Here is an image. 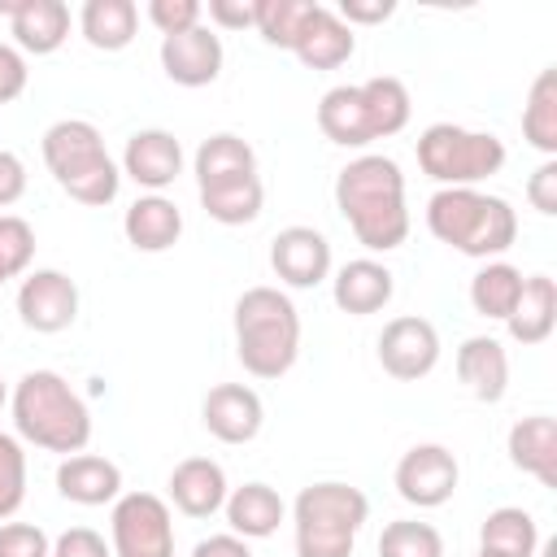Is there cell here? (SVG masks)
<instances>
[{"label": "cell", "mask_w": 557, "mask_h": 557, "mask_svg": "<svg viewBox=\"0 0 557 557\" xmlns=\"http://www.w3.org/2000/svg\"><path fill=\"white\" fill-rule=\"evenodd\" d=\"M191 557H252V548L239 535H209L191 548Z\"/></svg>", "instance_id": "45"}, {"label": "cell", "mask_w": 557, "mask_h": 557, "mask_svg": "<svg viewBox=\"0 0 557 557\" xmlns=\"http://www.w3.org/2000/svg\"><path fill=\"white\" fill-rule=\"evenodd\" d=\"M222 39L213 26H191L183 35H165L161 39V70L170 83L178 87H209L222 74Z\"/></svg>", "instance_id": "13"}, {"label": "cell", "mask_w": 557, "mask_h": 557, "mask_svg": "<svg viewBox=\"0 0 557 557\" xmlns=\"http://www.w3.org/2000/svg\"><path fill=\"white\" fill-rule=\"evenodd\" d=\"M440 361V331L426 318H392L379 335V366L396 379V383H418L435 370Z\"/></svg>", "instance_id": "12"}, {"label": "cell", "mask_w": 557, "mask_h": 557, "mask_svg": "<svg viewBox=\"0 0 557 557\" xmlns=\"http://www.w3.org/2000/svg\"><path fill=\"white\" fill-rule=\"evenodd\" d=\"M0 13L9 17L17 52L48 57L70 39V4L61 0H0Z\"/></svg>", "instance_id": "17"}, {"label": "cell", "mask_w": 557, "mask_h": 557, "mask_svg": "<svg viewBox=\"0 0 557 557\" xmlns=\"http://www.w3.org/2000/svg\"><path fill=\"white\" fill-rule=\"evenodd\" d=\"M335 13H339L344 26H379L396 13V4L392 0H339Z\"/></svg>", "instance_id": "42"}, {"label": "cell", "mask_w": 557, "mask_h": 557, "mask_svg": "<svg viewBox=\"0 0 557 557\" xmlns=\"http://www.w3.org/2000/svg\"><path fill=\"white\" fill-rule=\"evenodd\" d=\"M200 191V205L213 222L222 226H248L261 218V205H265V187H261V174H235V178H218V183H205L196 187Z\"/></svg>", "instance_id": "27"}, {"label": "cell", "mask_w": 557, "mask_h": 557, "mask_svg": "<svg viewBox=\"0 0 557 557\" xmlns=\"http://www.w3.org/2000/svg\"><path fill=\"white\" fill-rule=\"evenodd\" d=\"M479 548L483 553H496V557H535L540 548V527L527 509L518 505H500L483 518L479 527Z\"/></svg>", "instance_id": "29"}, {"label": "cell", "mask_w": 557, "mask_h": 557, "mask_svg": "<svg viewBox=\"0 0 557 557\" xmlns=\"http://www.w3.org/2000/svg\"><path fill=\"white\" fill-rule=\"evenodd\" d=\"M426 226L440 244L479 261L500 257L518 239V213L509 209V200L479 187H440L426 200Z\"/></svg>", "instance_id": "4"}, {"label": "cell", "mask_w": 557, "mask_h": 557, "mask_svg": "<svg viewBox=\"0 0 557 557\" xmlns=\"http://www.w3.org/2000/svg\"><path fill=\"white\" fill-rule=\"evenodd\" d=\"M226 470L213 457H187L170 470V500L187 518H213L226 505Z\"/></svg>", "instance_id": "18"}, {"label": "cell", "mask_w": 557, "mask_h": 557, "mask_svg": "<svg viewBox=\"0 0 557 557\" xmlns=\"http://www.w3.org/2000/svg\"><path fill=\"white\" fill-rule=\"evenodd\" d=\"M479 557H496V553H483V548H479Z\"/></svg>", "instance_id": "47"}, {"label": "cell", "mask_w": 557, "mask_h": 557, "mask_svg": "<svg viewBox=\"0 0 557 557\" xmlns=\"http://www.w3.org/2000/svg\"><path fill=\"white\" fill-rule=\"evenodd\" d=\"M396 292V278L383 261L374 257H357V261H344L331 278V296L344 313L352 318H366V313H379Z\"/></svg>", "instance_id": "20"}, {"label": "cell", "mask_w": 557, "mask_h": 557, "mask_svg": "<svg viewBox=\"0 0 557 557\" xmlns=\"http://www.w3.org/2000/svg\"><path fill=\"white\" fill-rule=\"evenodd\" d=\"M17 318L39 335H57L78 318V283L65 270H30L17 287Z\"/></svg>", "instance_id": "11"}, {"label": "cell", "mask_w": 557, "mask_h": 557, "mask_svg": "<svg viewBox=\"0 0 557 557\" xmlns=\"http://www.w3.org/2000/svg\"><path fill=\"white\" fill-rule=\"evenodd\" d=\"M505 448H509V461H513L522 474L540 479L544 487H557V422H553L548 413L518 418V422L509 426Z\"/></svg>", "instance_id": "22"}, {"label": "cell", "mask_w": 557, "mask_h": 557, "mask_svg": "<svg viewBox=\"0 0 557 557\" xmlns=\"http://www.w3.org/2000/svg\"><path fill=\"white\" fill-rule=\"evenodd\" d=\"M191 170H196V187L218 183V178H235V174H257V152H252L248 139H239L231 131H218L196 148Z\"/></svg>", "instance_id": "31"}, {"label": "cell", "mask_w": 557, "mask_h": 557, "mask_svg": "<svg viewBox=\"0 0 557 557\" xmlns=\"http://www.w3.org/2000/svg\"><path fill=\"white\" fill-rule=\"evenodd\" d=\"M52 557H113V548L91 527H70L52 540Z\"/></svg>", "instance_id": "40"}, {"label": "cell", "mask_w": 557, "mask_h": 557, "mask_svg": "<svg viewBox=\"0 0 557 557\" xmlns=\"http://www.w3.org/2000/svg\"><path fill=\"white\" fill-rule=\"evenodd\" d=\"M222 509H226L231 535H239V540H270L287 518V505L270 483H244V487L226 492Z\"/></svg>", "instance_id": "25"}, {"label": "cell", "mask_w": 557, "mask_h": 557, "mask_svg": "<svg viewBox=\"0 0 557 557\" xmlns=\"http://www.w3.org/2000/svg\"><path fill=\"white\" fill-rule=\"evenodd\" d=\"M57 492L74 505H109L122 496V470L109 457L74 453L57 466Z\"/></svg>", "instance_id": "23"}, {"label": "cell", "mask_w": 557, "mask_h": 557, "mask_svg": "<svg viewBox=\"0 0 557 557\" xmlns=\"http://www.w3.org/2000/svg\"><path fill=\"white\" fill-rule=\"evenodd\" d=\"M457 379L466 383V392L483 405H496L509 387V352L500 339L492 335H470L457 348Z\"/></svg>", "instance_id": "21"}, {"label": "cell", "mask_w": 557, "mask_h": 557, "mask_svg": "<svg viewBox=\"0 0 557 557\" xmlns=\"http://www.w3.org/2000/svg\"><path fill=\"white\" fill-rule=\"evenodd\" d=\"M409 87L392 74L366 78L357 87H331L318 100V131L339 148H366L409 126Z\"/></svg>", "instance_id": "3"}, {"label": "cell", "mask_w": 557, "mask_h": 557, "mask_svg": "<svg viewBox=\"0 0 557 557\" xmlns=\"http://www.w3.org/2000/svg\"><path fill=\"white\" fill-rule=\"evenodd\" d=\"M122 235L135 252H165L183 235V209L170 196H139L122 218Z\"/></svg>", "instance_id": "24"}, {"label": "cell", "mask_w": 557, "mask_h": 557, "mask_svg": "<svg viewBox=\"0 0 557 557\" xmlns=\"http://www.w3.org/2000/svg\"><path fill=\"white\" fill-rule=\"evenodd\" d=\"M35 261V231L17 213H0V287L17 274H26Z\"/></svg>", "instance_id": "35"}, {"label": "cell", "mask_w": 557, "mask_h": 557, "mask_svg": "<svg viewBox=\"0 0 557 557\" xmlns=\"http://www.w3.org/2000/svg\"><path fill=\"white\" fill-rule=\"evenodd\" d=\"M366 518H370V500L352 483L326 479L300 487L292 505L296 557H352Z\"/></svg>", "instance_id": "7"}, {"label": "cell", "mask_w": 557, "mask_h": 557, "mask_svg": "<svg viewBox=\"0 0 557 557\" xmlns=\"http://www.w3.org/2000/svg\"><path fill=\"white\" fill-rule=\"evenodd\" d=\"M270 265L287 287H318L331 278V244L313 226H283L270 239Z\"/></svg>", "instance_id": "14"}, {"label": "cell", "mask_w": 557, "mask_h": 557, "mask_svg": "<svg viewBox=\"0 0 557 557\" xmlns=\"http://www.w3.org/2000/svg\"><path fill=\"white\" fill-rule=\"evenodd\" d=\"M252 17H257L252 0H209V22L222 30H244L252 26Z\"/></svg>", "instance_id": "44"}, {"label": "cell", "mask_w": 557, "mask_h": 557, "mask_svg": "<svg viewBox=\"0 0 557 557\" xmlns=\"http://www.w3.org/2000/svg\"><path fill=\"white\" fill-rule=\"evenodd\" d=\"M313 4L318 0H252V9H257L252 30H261V39L270 48H287L292 52V44H296L305 17L313 13Z\"/></svg>", "instance_id": "33"}, {"label": "cell", "mask_w": 557, "mask_h": 557, "mask_svg": "<svg viewBox=\"0 0 557 557\" xmlns=\"http://www.w3.org/2000/svg\"><path fill=\"white\" fill-rule=\"evenodd\" d=\"M44 165L57 178V187L87 205V209H104L117 200L122 187V170L104 148V135L83 122V117H61L44 131Z\"/></svg>", "instance_id": "6"}, {"label": "cell", "mask_w": 557, "mask_h": 557, "mask_svg": "<svg viewBox=\"0 0 557 557\" xmlns=\"http://www.w3.org/2000/svg\"><path fill=\"white\" fill-rule=\"evenodd\" d=\"M527 200H531V209L544 213V218L557 213V157H544V161L531 170V178H527Z\"/></svg>", "instance_id": "39"}, {"label": "cell", "mask_w": 557, "mask_h": 557, "mask_svg": "<svg viewBox=\"0 0 557 557\" xmlns=\"http://www.w3.org/2000/svg\"><path fill=\"white\" fill-rule=\"evenodd\" d=\"M418 165L440 187H474L505 165V144L492 131H466L453 122H435L418 135Z\"/></svg>", "instance_id": "8"}, {"label": "cell", "mask_w": 557, "mask_h": 557, "mask_svg": "<svg viewBox=\"0 0 557 557\" xmlns=\"http://www.w3.org/2000/svg\"><path fill=\"white\" fill-rule=\"evenodd\" d=\"M522 139L544 152V157H557V70H540L531 91H527V104H522Z\"/></svg>", "instance_id": "30"}, {"label": "cell", "mask_w": 557, "mask_h": 557, "mask_svg": "<svg viewBox=\"0 0 557 557\" xmlns=\"http://www.w3.org/2000/svg\"><path fill=\"white\" fill-rule=\"evenodd\" d=\"M4 400H9V387H4V379H0V409H4Z\"/></svg>", "instance_id": "46"}, {"label": "cell", "mask_w": 557, "mask_h": 557, "mask_svg": "<svg viewBox=\"0 0 557 557\" xmlns=\"http://www.w3.org/2000/svg\"><path fill=\"white\" fill-rule=\"evenodd\" d=\"M78 30L91 48L122 52V48H131V39L139 30V9H135V0H87L78 9Z\"/></svg>", "instance_id": "28"}, {"label": "cell", "mask_w": 557, "mask_h": 557, "mask_svg": "<svg viewBox=\"0 0 557 557\" xmlns=\"http://www.w3.org/2000/svg\"><path fill=\"white\" fill-rule=\"evenodd\" d=\"M292 52H296L300 65H309V70H339V65L357 52V35H352V26L339 22L335 9L313 4V13L305 17V26H300Z\"/></svg>", "instance_id": "19"}, {"label": "cell", "mask_w": 557, "mask_h": 557, "mask_svg": "<svg viewBox=\"0 0 557 557\" xmlns=\"http://www.w3.org/2000/svg\"><path fill=\"white\" fill-rule=\"evenodd\" d=\"M518 296H522V270L509 265V261H487V265L470 278V305H474L479 318L505 322V318L513 313Z\"/></svg>", "instance_id": "32"}, {"label": "cell", "mask_w": 557, "mask_h": 557, "mask_svg": "<svg viewBox=\"0 0 557 557\" xmlns=\"http://www.w3.org/2000/svg\"><path fill=\"white\" fill-rule=\"evenodd\" d=\"M200 418H205V431L213 440L248 444V440H257V431L265 422V405L244 383H218V387H209V396L200 405Z\"/></svg>", "instance_id": "16"}, {"label": "cell", "mask_w": 557, "mask_h": 557, "mask_svg": "<svg viewBox=\"0 0 557 557\" xmlns=\"http://www.w3.org/2000/svg\"><path fill=\"white\" fill-rule=\"evenodd\" d=\"M457 483H461V466L444 444H413L396 461V492L418 509H440L444 500H453Z\"/></svg>", "instance_id": "10"}, {"label": "cell", "mask_w": 557, "mask_h": 557, "mask_svg": "<svg viewBox=\"0 0 557 557\" xmlns=\"http://www.w3.org/2000/svg\"><path fill=\"white\" fill-rule=\"evenodd\" d=\"M26 78H30L26 57H22L13 44H0V104L17 100V96L26 91Z\"/></svg>", "instance_id": "41"}, {"label": "cell", "mask_w": 557, "mask_h": 557, "mask_svg": "<svg viewBox=\"0 0 557 557\" xmlns=\"http://www.w3.org/2000/svg\"><path fill=\"white\" fill-rule=\"evenodd\" d=\"M0 557H52V540L35 522H0Z\"/></svg>", "instance_id": "38"}, {"label": "cell", "mask_w": 557, "mask_h": 557, "mask_svg": "<svg viewBox=\"0 0 557 557\" xmlns=\"http://www.w3.org/2000/svg\"><path fill=\"white\" fill-rule=\"evenodd\" d=\"M113 557H174V518L170 505L152 492H126L109 513Z\"/></svg>", "instance_id": "9"}, {"label": "cell", "mask_w": 557, "mask_h": 557, "mask_svg": "<svg viewBox=\"0 0 557 557\" xmlns=\"http://www.w3.org/2000/svg\"><path fill=\"white\" fill-rule=\"evenodd\" d=\"M122 174L135 187H148V196H161L183 174V144L161 126L135 131L122 152Z\"/></svg>", "instance_id": "15"}, {"label": "cell", "mask_w": 557, "mask_h": 557, "mask_svg": "<svg viewBox=\"0 0 557 557\" xmlns=\"http://www.w3.org/2000/svg\"><path fill=\"white\" fill-rule=\"evenodd\" d=\"M335 209L370 252H392L409 239L405 174L383 152H361L335 174Z\"/></svg>", "instance_id": "1"}, {"label": "cell", "mask_w": 557, "mask_h": 557, "mask_svg": "<svg viewBox=\"0 0 557 557\" xmlns=\"http://www.w3.org/2000/svg\"><path fill=\"white\" fill-rule=\"evenodd\" d=\"M379 557H444V535L431 522L396 518L379 535Z\"/></svg>", "instance_id": "34"}, {"label": "cell", "mask_w": 557, "mask_h": 557, "mask_svg": "<svg viewBox=\"0 0 557 557\" xmlns=\"http://www.w3.org/2000/svg\"><path fill=\"white\" fill-rule=\"evenodd\" d=\"M200 17H205L200 0H148V22L161 30V39L200 26Z\"/></svg>", "instance_id": "37"}, {"label": "cell", "mask_w": 557, "mask_h": 557, "mask_svg": "<svg viewBox=\"0 0 557 557\" xmlns=\"http://www.w3.org/2000/svg\"><path fill=\"white\" fill-rule=\"evenodd\" d=\"M22 196H26V165H22L17 152L0 148V209L17 205Z\"/></svg>", "instance_id": "43"}, {"label": "cell", "mask_w": 557, "mask_h": 557, "mask_svg": "<svg viewBox=\"0 0 557 557\" xmlns=\"http://www.w3.org/2000/svg\"><path fill=\"white\" fill-rule=\"evenodd\" d=\"M9 405H13L17 440H26L44 453L74 457L91 440V413H87L83 396L57 370H26L17 379Z\"/></svg>", "instance_id": "2"}, {"label": "cell", "mask_w": 557, "mask_h": 557, "mask_svg": "<svg viewBox=\"0 0 557 557\" xmlns=\"http://www.w3.org/2000/svg\"><path fill=\"white\" fill-rule=\"evenodd\" d=\"M26 500V453L17 435L0 431V522H9Z\"/></svg>", "instance_id": "36"}, {"label": "cell", "mask_w": 557, "mask_h": 557, "mask_svg": "<svg viewBox=\"0 0 557 557\" xmlns=\"http://www.w3.org/2000/svg\"><path fill=\"white\" fill-rule=\"evenodd\" d=\"M235 352L252 379H283L300 357V313L278 287H248L235 300Z\"/></svg>", "instance_id": "5"}, {"label": "cell", "mask_w": 557, "mask_h": 557, "mask_svg": "<svg viewBox=\"0 0 557 557\" xmlns=\"http://www.w3.org/2000/svg\"><path fill=\"white\" fill-rule=\"evenodd\" d=\"M505 326H509V339H518L522 348L544 344L557 326V283L548 274H527L522 296H518L513 313L505 318Z\"/></svg>", "instance_id": "26"}]
</instances>
